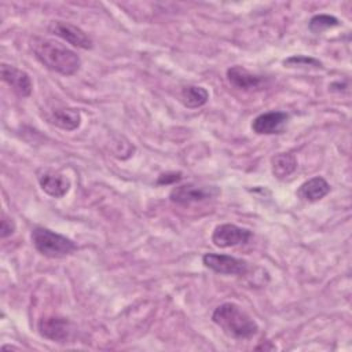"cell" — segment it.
<instances>
[{
    "label": "cell",
    "mask_w": 352,
    "mask_h": 352,
    "mask_svg": "<svg viewBox=\"0 0 352 352\" xmlns=\"http://www.w3.org/2000/svg\"><path fill=\"white\" fill-rule=\"evenodd\" d=\"M330 192V184L322 176L305 180L297 190V197L307 202H316Z\"/></svg>",
    "instance_id": "13"
},
{
    "label": "cell",
    "mask_w": 352,
    "mask_h": 352,
    "mask_svg": "<svg viewBox=\"0 0 352 352\" xmlns=\"http://www.w3.org/2000/svg\"><path fill=\"white\" fill-rule=\"evenodd\" d=\"M252 238V231L231 223L217 226L212 232V242L217 248H231L243 245Z\"/></svg>",
    "instance_id": "8"
},
{
    "label": "cell",
    "mask_w": 352,
    "mask_h": 352,
    "mask_svg": "<svg viewBox=\"0 0 352 352\" xmlns=\"http://www.w3.org/2000/svg\"><path fill=\"white\" fill-rule=\"evenodd\" d=\"M182 102L188 109H198L209 99V92L201 85H184L180 91Z\"/></svg>",
    "instance_id": "16"
},
{
    "label": "cell",
    "mask_w": 352,
    "mask_h": 352,
    "mask_svg": "<svg viewBox=\"0 0 352 352\" xmlns=\"http://www.w3.org/2000/svg\"><path fill=\"white\" fill-rule=\"evenodd\" d=\"M0 72H1L3 81L7 82L10 85V88L16 95H19L22 98L30 96L33 84H32L30 76L26 72L21 70L12 65H7V63H1Z\"/></svg>",
    "instance_id": "11"
},
{
    "label": "cell",
    "mask_w": 352,
    "mask_h": 352,
    "mask_svg": "<svg viewBox=\"0 0 352 352\" xmlns=\"http://www.w3.org/2000/svg\"><path fill=\"white\" fill-rule=\"evenodd\" d=\"M48 32L63 41L72 44L73 47L81 50H91L94 47L92 38L78 26L65 22V21H51L48 25Z\"/></svg>",
    "instance_id": "6"
},
{
    "label": "cell",
    "mask_w": 352,
    "mask_h": 352,
    "mask_svg": "<svg viewBox=\"0 0 352 352\" xmlns=\"http://www.w3.org/2000/svg\"><path fill=\"white\" fill-rule=\"evenodd\" d=\"M48 121L63 131H74L81 124V114L76 109H69V107L55 109L51 111Z\"/></svg>",
    "instance_id": "14"
},
{
    "label": "cell",
    "mask_w": 352,
    "mask_h": 352,
    "mask_svg": "<svg viewBox=\"0 0 352 352\" xmlns=\"http://www.w3.org/2000/svg\"><path fill=\"white\" fill-rule=\"evenodd\" d=\"M30 48L41 65L62 76H73L81 67L80 56L56 40L36 36L30 40Z\"/></svg>",
    "instance_id": "1"
},
{
    "label": "cell",
    "mask_w": 352,
    "mask_h": 352,
    "mask_svg": "<svg viewBox=\"0 0 352 352\" xmlns=\"http://www.w3.org/2000/svg\"><path fill=\"white\" fill-rule=\"evenodd\" d=\"M182 180V173L180 172H168V173H162L158 176L157 183L158 184H173Z\"/></svg>",
    "instance_id": "20"
},
{
    "label": "cell",
    "mask_w": 352,
    "mask_h": 352,
    "mask_svg": "<svg viewBox=\"0 0 352 352\" xmlns=\"http://www.w3.org/2000/svg\"><path fill=\"white\" fill-rule=\"evenodd\" d=\"M283 65L289 67H322V62L319 59L308 55H292L283 60Z\"/></svg>",
    "instance_id": "18"
},
{
    "label": "cell",
    "mask_w": 352,
    "mask_h": 352,
    "mask_svg": "<svg viewBox=\"0 0 352 352\" xmlns=\"http://www.w3.org/2000/svg\"><path fill=\"white\" fill-rule=\"evenodd\" d=\"M227 80L234 88L242 89V91L258 89L264 84L263 76L254 74L248 69H245L243 66H238V65L227 69Z\"/></svg>",
    "instance_id": "12"
},
{
    "label": "cell",
    "mask_w": 352,
    "mask_h": 352,
    "mask_svg": "<svg viewBox=\"0 0 352 352\" xmlns=\"http://www.w3.org/2000/svg\"><path fill=\"white\" fill-rule=\"evenodd\" d=\"M37 182L41 190L52 198L65 197L70 188V182L66 176L48 168H40L37 170Z\"/></svg>",
    "instance_id": "10"
},
{
    "label": "cell",
    "mask_w": 352,
    "mask_h": 352,
    "mask_svg": "<svg viewBox=\"0 0 352 352\" xmlns=\"http://www.w3.org/2000/svg\"><path fill=\"white\" fill-rule=\"evenodd\" d=\"M213 323L224 334L235 340H248L257 334L258 324L238 304L223 302L212 314Z\"/></svg>",
    "instance_id": "2"
},
{
    "label": "cell",
    "mask_w": 352,
    "mask_h": 352,
    "mask_svg": "<svg viewBox=\"0 0 352 352\" xmlns=\"http://www.w3.org/2000/svg\"><path fill=\"white\" fill-rule=\"evenodd\" d=\"M30 238L34 249L40 254L51 258L69 256L77 249L72 239L45 227H34L32 230Z\"/></svg>",
    "instance_id": "3"
},
{
    "label": "cell",
    "mask_w": 352,
    "mask_h": 352,
    "mask_svg": "<svg viewBox=\"0 0 352 352\" xmlns=\"http://www.w3.org/2000/svg\"><path fill=\"white\" fill-rule=\"evenodd\" d=\"M14 231H15V223L6 213H3L1 221H0V236L4 239L7 236L12 235Z\"/></svg>",
    "instance_id": "19"
},
{
    "label": "cell",
    "mask_w": 352,
    "mask_h": 352,
    "mask_svg": "<svg viewBox=\"0 0 352 352\" xmlns=\"http://www.w3.org/2000/svg\"><path fill=\"white\" fill-rule=\"evenodd\" d=\"M37 327H38V333L44 338L54 342H67L73 333L72 323L69 322V319L62 316H55V315L43 316L38 320Z\"/></svg>",
    "instance_id": "7"
},
{
    "label": "cell",
    "mask_w": 352,
    "mask_h": 352,
    "mask_svg": "<svg viewBox=\"0 0 352 352\" xmlns=\"http://www.w3.org/2000/svg\"><path fill=\"white\" fill-rule=\"evenodd\" d=\"M297 169V158L292 153H279L271 160V170L276 179H286Z\"/></svg>",
    "instance_id": "15"
},
{
    "label": "cell",
    "mask_w": 352,
    "mask_h": 352,
    "mask_svg": "<svg viewBox=\"0 0 352 352\" xmlns=\"http://www.w3.org/2000/svg\"><path fill=\"white\" fill-rule=\"evenodd\" d=\"M338 25H340L338 18H336L333 15H329V14H319V15H315L309 19L308 28L314 33H322V32H324L327 29H331L334 26H338Z\"/></svg>",
    "instance_id": "17"
},
{
    "label": "cell",
    "mask_w": 352,
    "mask_h": 352,
    "mask_svg": "<svg viewBox=\"0 0 352 352\" xmlns=\"http://www.w3.org/2000/svg\"><path fill=\"white\" fill-rule=\"evenodd\" d=\"M202 263L206 268L221 275H245L249 270L246 260L220 253H205Z\"/></svg>",
    "instance_id": "5"
},
{
    "label": "cell",
    "mask_w": 352,
    "mask_h": 352,
    "mask_svg": "<svg viewBox=\"0 0 352 352\" xmlns=\"http://www.w3.org/2000/svg\"><path fill=\"white\" fill-rule=\"evenodd\" d=\"M219 192L220 190L214 186H198L194 183H187L173 187L169 192V199L177 205H188L214 198L219 195Z\"/></svg>",
    "instance_id": "4"
},
{
    "label": "cell",
    "mask_w": 352,
    "mask_h": 352,
    "mask_svg": "<svg viewBox=\"0 0 352 352\" xmlns=\"http://www.w3.org/2000/svg\"><path fill=\"white\" fill-rule=\"evenodd\" d=\"M289 114L280 110H271L258 114L252 121V129L257 135H275L282 133L287 125Z\"/></svg>",
    "instance_id": "9"
}]
</instances>
